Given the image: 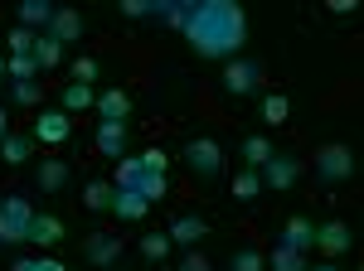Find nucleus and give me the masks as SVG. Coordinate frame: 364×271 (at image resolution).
<instances>
[{
	"label": "nucleus",
	"instance_id": "obj_1",
	"mask_svg": "<svg viewBox=\"0 0 364 271\" xmlns=\"http://www.w3.org/2000/svg\"><path fill=\"white\" fill-rule=\"evenodd\" d=\"M185 39L199 58H228L243 54L248 44V15L238 0H190V15H185Z\"/></svg>",
	"mask_w": 364,
	"mask_h": 271
},
{
	"label": "nucleus",
	"instance_id": "obj_2",
	"mask_svg": "<svg viewBox=\"0 0 364 271\" xmlns=\"http://www.w3.org/2000/svg\"><path fill=\"white\" fill-rule=\"evenodd\" d=\"M34 204L25 194H0V247H15V243H29V223H34Z\"/></svg>",
	"mask_w": 364,
	"mask_h": 271
},
{
	"label": "nucleus",
	"instance_id": "obj_3",
	"mask_svg": "<svg viewBox=\"0 0 364 271\" xmlns=\"http://www.w3.org/2000/svg\"><path fill=\"white\" fill-rule=\"evenodd\" d=\"M311 165H316V175L326 179V184H345V179H355V150L350 145H340V140H331V145H321L316 155H311Z\"/></svg>",
	"mask_w": 364,
	"mask_h": 271
},
{
	"label": "nucleus",
	"instance_id": "obj_4",
	"mask_svg": "<svg viewBox=\"0 0 364 271\" xmlns=\"http://www.w3.org/2000/svg\"><path fill=\"white\" fill-rule=\"evenodd\" d=\"M185 165L195 170L199 179H214V175L224 170V145H219L214 136H195V140L185 145Z\"/></svg>",
	"mask_w": 364,
	"mask_h": 271
},
{
	"label": "nucleus",
	"instance_id": "obj_5",
	"mask_svg": "<svg viewBox=\"0 0 364 271\" xmlns=\"http://www.w3.org/2000/svg\"><path fill=\"white\" fill-rule=\"evenodd\" d=\"M224 87L233 92V97H252L257 87H262V63L257 58H228L224 63Z\"/></svg>",
	"mask_w": 364,
	"mask_h": 271
},
{
	"label": "nucleus",
	"instance_id": "obj_6",
	"mask_svg": "<svg viewBox=\"0 0 364 271\" xmlns=\"http://www.w3.org/2000/svg\"><path fill=\"white\" fill-rule=\"evenodd\" d=\"M34 145H63L73 136V116L63 107H39V121H34Z\"/></svg>",
	"mask_w": 364,
	"mask_h": 271
},
{
	"label": "nucleus",
	"instance_id": "obj_7",
	"mask_svg": "<svg viewBox=\"0 0 364 271\" xmlns=\"http://www.w3.org/2000/svg\"><path fill=\"white\" fill-rule=\"evenodd\" d=\"M257 179H262V189H291L301 179V160L287 155V150H272V160L257 170Z\"/></svg>",
	"mask_w": 364,
	"mask_h": 271
},
{
	"label": "nucleus",
	"instance_id": "obj_8",
	"mask_svg": "<svg viewBox=\"0 0 364 271\" xmlns=\"http://www.w3.org/2000/svg\"><path fill=\"white\" fill-rule=\"evenodd\" d=\"M83 29H87V20L78 15V10H73V5H58L44 34H54L58 44H78V39H83Z\"/></svg>",
	"mask_w": 364,
	"mask_h": 271
},
{
	"label": "nucleus",
	"instance_id": "obj_9",
	"mask_svg": "<svg viewBox=\"0 0 364 271\" xmlns=\"http://www.w3.org/2000/svg\"><path fill=\"white\" fill-rule=\"evenodd\" d=\"M166 233H170V243H180V247H199L204 238H209V223H204L199 214H175Z\"/></svg>",
	"mask_w": 364,
	"mask_h": 271
},
{
	"label": "nucleus",
	"instance_id": "obj_10",
	"mask_svg": "<svg viewBox=\"0 0 364 271\" xmlns=\"http://www.w3.org/2000/svg\"><path fill=\"white\" fill-rule=\"evenodd\" d=\"M54 0H20V10H15V25L29 29V34H44L49 29V20H54Z\"/></svg>",
	"mask_w": 364,
	"mask_h": 271
},
{
	"label": "nucleus",
	"instance_id": "obj_11",
	"mask_svg": "<svg viewBox=\"0 0 364 271\" xmlns=\"http://www.w3.org/2000/svg\"><path fill=\"white\" fill-rule=\"evenodd\" d=\"M350 243H355V238H350V223H340V218H331V223L316 228V247H321L326 257H345Z\"/></svg>",
	"mask_w": 364,
	"mask_h": 271
},
{
	"label": "nucleus",
	"instance_id": "obj_12",
	"mask_svg": "<svg viewBox=\"0 0 364 271\" xmlns=\"http://www.w3.org/2000/svg\"><path fill=\"white\" fill-rule=\"evenodd\" d=\"M87 262L92 267H117L122 262V238L117 233H87Z\"/></svg>",
	"mask_w": 364,
	"mask_h": 271
},
{
	"label": "nucleus",
	"instance_id": "obj_13",
	"mask_svg": "<svg viewBox=\"0 0 364 271\" xmlns=\"http://www.w3.org/2000/svg\"><path fill=\"white\" fill-rule=\"evenodd\" d=\"M92 145H97V155L122 160V155H127V121H102L97 136H92Z\"/></svg>",
	"mask_w": 364,
	"mask_h": 271
},
{
	"label": "nucleus",
	"instance_id": "obj_14",
	"mask_svg": "<svg viewBox=\"0 0 364 271\" xmlns=\"http://www.w3.org/2000/svg\"><path fill=\"white\" fill-rule=\"evenodd\" d=\"M282 247H291V252H301V257H306L311 247H316V223H311L306 214L287 218V228H282Z\"/></svg>",
	"mask_w": 364,
	"mask_h": 271
},
{
	"label": "nucleus",
	"instance_id": "obj_15",
	"mask_svg": "<svg viewBox=\"0 0 364 271\" xmlns=\"http://www.w3.org/2000/svg\"><path fill=\"white\" fill-rule=\"evenodd\" d=\"M97 116L102 121H127L132 116V92H122V87H107V92H97Z\"/></svg>",
	"mask_w": 364,
	"mask_h": 271
},
{
	"label": "nucleus",
	"instance_id": "obj_16",
	"mask_svg": "<svg viewBox=\"0 0 364 271\" xmlns=\"http://www.w3.org/2000/svg\"><path fill=\"white\" fill-rule=\"evenodd\" d=\"M29 243H34V247H58V243H63V218L34 214V223H29Z\"/></svg>",
	"mask_w": 364,
	"mask_h": 271
},
{
	"label": "nucleus",
	"instance_id": "obj_17",
	"mask_svg": "<svg viewBox=\"0 0 364 271\" xmlns=\"http://www.w3.org/2000/svg\"><path fill=\"white\" fill-rule=\"evenodd\" d=\"M34 184H39V194H58L68 184V160H39L34 165Z\"/></svg>",
	"mask_w": 364,
	"mask_h": 271
},
{
	"label": "nucleus",
	"instance_id": "obj_18",
	"mask_svg": "<svg viewBox=\"0 0 364 271\" xmlns=\"http://www.w3.org/2000/svg\"><path fill=\"white\" fill-rule=\"evenodd\" d=\"M112 214L122 218V223H141V218L151 214V204L141 199L136 189H117V199H112Z\"/></svg>",
	"mask_w": 364,
	"mask_h": 271
},
{
	"label": "nucleus",
	"instance_id": "obj_19",
	"mask_svg": "<svg viewBox=\"0 0 364 271\" xmlns=\"http://www.w3.org/2000/svg\"><path fill=\"white\" fill-rule=\"evenodd\" d=\"M34 63H39V73H49V68H58V58H63V44H58L54 34H34Z\"/></svg>",
	"mask_w": 364,
	"mask_h": 271
},
{
	"label": "nucleus",
	"instance_id": "obj_20",
	"mask_svg": "<svg viewBox=\"0 0 364 271\" xmlns=\"http://www.w3.org/2000/svg\"><path fill=\"white\" fill-rule=\"evenodd\" d=\"M0 160H5V165L34 160V136H5V140H0Z\"/></svg>",
	"mask_w": 364,
	"mask_h": 271
},
{
	"label": "nucleus",
	"instance_id": "obj_21",
	"mask_svg": "<svg viewBox=\"0 0 364 271\" xmlns=\"http://www.w3.org/2000/svg\"><path fill=\"white\" fill-rule=\"evenodd\" d=\"M238 155L248 160V170H262V165L272 160V140H267V136H248V140L238 145Z\"/></svg>",
	"mask_w": 364,
	"mask_h": 271
},
{
	"label": "nucleus",
	"instance_id": "obj_22",
	"mask_svg": "<svg viewBox=\"0 0 364 271\" xmlns=\"http://www.w3.org/2000/svg\"><path fill=\"white\" fill-rule=\"evenodd\" d=\"M141 175H146L141 155H122V160H117V179H112V189H136Z\"/></svg>",
	"mask_w": 364,
	"mask_h": 271
},
{
	"label": "nucleus",
	"instance_id": "obj_23",
	"mask_svg": "<svg viewBox=\"0 0 364 271\" xmlns=\"http://www.w3.org/2000/svg\"><path fill=\"white\" fill-rule=\"evenodd\" d=\"M112 199H117L112 179H92V184L83 189V204L92 209V214H102V209H112Z\"/></svg>",
	"mask_w": 364,
	"mask_h": 271
},
{
	"label": "nucleus",
	"instance_id": "obj_24",
	"mask_svg": "<svg viewBox=\"0 0 364 271\" xmlns=\"http://www.w3.org/2000/svg\"><path fill=\"white\" fill-rule=\"evenodd\" d=\"M92 102H97V92L83 87V82H68V87H63V111H68V116H73V111H87Z\"/></svg>",
	"mask_w": 364,
	"mask_h": 271
},
{
	"label": "nucleus",
	"instance_id": "obj_25",
	"mask_svg": "<svg viewBox=\"0 0 364 271\" xmlns=\"http://www.w3.org/2000/svg\"><path fill=\"white\" fill-rule=\"evenodd\" d=\"M257 194H262V179H257V170H238V175H233V199H238V204H252Z\"/></svg>",
	"mask_w": 364,
	"mask_h": 271
},
{
	"label": "nucleus",
	"instance_id": "obj_26",
	"mask_svg": "<svg viewBox=\"0 0 364 271\" xmlns=\"http://www.w3.org/2000/svg\"><path fill=\"white\" fill-rule=\"evenodd\" d=\"M122 15L127 20H156V15H166V0H122Z\"/></svg>",
	"mask_w": 364,
	"mask_h": 271
},
{
	"label": "nucleus",
	"instance_id": "obj_27",
	"mask_svg": "<svg viewBox=\"0 0 364 271\" xmlns=\"http://www.w3.org/2000/svg\"><path fill=\"white\" fill-rule=\"evenodd\" d=\"M287 116H291V102H287V92H267V97H262V121L282 126Z\"/></svg>",
	"mask_w": 364,
	"mask_h": 271
},
{
	"label": "nucleus",
	"instance_id": "obj_28",
	"mask_svg": "<svg viewBox=\"0 0 364 271\" xmlns=\"http://www.w3.org/2000/svg\"><path fill=\"white\" fill-rule=\"evenodd\" d=\"M166 189H170V179H166V175H151V170L141 175V184H136V194L146 199V204H161V199H166Z\"/></svg>",
	"mask_w": 364,
	"mask_h": 271
},
{
	"label": "nucleus",
	"instance_id": "obj_29",
	"mask_svg": "<svg viewBox=\"0 0 364 271\" xmlns=\"http://www.w3.org/2000/svg\"><path fill=\"white\" fill-rule=\"evenodd\" d=\"M25 54H34V34L15 25L10 34H5V58H25Z\"/></svg>",
	"mask_w": 364,
	"mask_h": 271
},
{
	"label": "nucleus",
	"instance_id": "obj_30",
	"mask_svg": "<svg viewBox=\"0 0 364 271\" xmlns=\"http://www.w3.org/2000/svg\"><path fill=\"white\" fill-rule=\"evenodd\" d=\"M170 233H146V238H141V257H146V262H166V252H170Z\"/></svg>",
	"mask_w": 364,
	"mask_h": 271
},
{
	"label": "nucleus",
	"instance_id": "obj_31",
	"mask_svg": "<svg viewBox=\"0 0 364 271\" xmlns=\"http://www.w3.org/2000/svg\"><path fill=\"white\" fill-rule=\"evenodd\" d=\"M228 271H267V257H262L257 247H238L233 262H228Z\"/></svg>",
	"mask_w": 364,
	"mask_h": 271
},
{
	"label": "nucleus",
	"instance_id": "obj_32",
	"mask_svg": "<svg viewBox=\"0 0 364 271\" xmlns=\"http://www.w3.org/2000/svg\"><path fill=\"white\" fill-rule=\"evenodd\" d=\"M267 262H272V271H306V257H301V252H291V247H272V257H267Z\"/></svg>",
	"mask_w": 364,
	"mask_h": 271
},
{
	"label": "nucleus",
	"instance_id": "obj_33",
	"mask_svg": "<svg viewBox=\"0 0 364 271\" xmlns=\"http://www.w3.org/2000/svg\"><path fill=\"white\" fill-rule=\"evenodd\" d=\"M10 102L15 107H39L44 92H39V82H10Z\"/></svg>",
	"mask_w": 364,
	"mask_h": 271
},
{
	"label": "nucleus",
	"instance_id": "obj_34",
	"mask_svg": "<svg viewBox=\"0 0 364 271\" xmlns=\"http://www.w3.org/2000/svg\"><path fill=\"white\" fill-rule=\"evenodd\" d=\"M10 78L15 82H39V63H34V58H10Z\"/></svg>",
	"mask_w": 364,
	"mask_h": 271
},
{
	"label": "nucleus",
	"instance_id": "obj_35",
	"mask_svg": "<svg viewBox=\"0 0 364 271\" xmlns=\"http://www.w3.org/2000/svg\"><path fill=\"white\" fill-rule=\"evenodd\" d=\"M73 82L92 87V82H97V58H87V54H78V58H73Z\"/></svg>",
	"mask_w": 364,
	"mask_h": 271
},
{
	"label": "nucleus",
	"instance_id": "obj_36",
	"mask_svg": "<svg viewBox=\"0 0 364 271\" xmlns=\"http://www.w3.org/2000/svg\"><path fill=\"white\" fill-rule=\"evenodd\" d=\"M141 165L151 170V175H166V165H170V155L161 150V145H151V150H141Z\"/></svg>",
	"mask_w": 364,
	"mask_h": 271
},
{
	"label": "nucleus",
	"instance_id": "obj_37",
	"mask_svg": "<svg viewBox=\"0 0 364 271\" xmlns=\"http://www.w3.org/2000/svg\"><path fill=\"white\" fill-rule=\"evenodd\" d=\"M180 271H214V267H209V257H204V252H195V247H190V257L180 262Z\"/></svg>",
	"mask_w": 364,
	"mask_h": 271
},
{
	"label": "nucleus",
	"instance_id": "obj_38",
	"mask_svg": "<svg viewBox=\"0 0 364 271\" xmlns=\"http://www.w3.org/2000/svg\"><path fill=\"white\" fill-rule=\"evenodd\" d=\"M331 5V15H355L360 10V0H326Z\"/></svg>",
	"mask_w": 364,
	"mask_h": 271
},
{
	"label": "nucleus",
	"instance_id": "obj_39",
	"mask_svg": "<svg viewBox=\"0 0 364 271\" xmlns=\"http://www.w3.org/2000/svg\"><path fill=\"white\" fill-rule=\"evenodd\" d=\"M10 271H39V257H20V262H10Z\"/></svg>",
	"mask_w": 364,
	"mask_h": 271
},
{
	"label": "nucleus",
	"instance_id": "obj_40",
	"mask_svg": "<svg viewBox=\"0 0 364 271\" xmlns=\"http://www.w3.org/2000/svg\"><path fill=\"white\" fill-rule=\"evenodd\" d=\"M5 78H10V58L0 54V82H5Z\"/></svg>",
	"mask_w": 364,
	"mask_h": 271
},
{
	"label": "nucleus",
	"instance_id": "obj_41",
	"mask_svg": "<svg viewBox=\"0 0 364 271\" xmlns=\"http://www.w3.org/2000/svg\"><path fill=\"white\" fill-rule=\"evenodd\" d=\"M10 136V121H5V107H0V140Z\"/></svg>",
	"mask_w": 364,
	"mask_h": 271
},
{
	"label": "nucleus",
	"instance_id": "obj_42",
	"mask_svg": "<svg viewBox=\"0 0 364 271\" xmlns=\"http://www.w3.org/2000/svg\"><path fill=\"white\" fill-rule=\"evenodd\" d=\"M311 271H340V267H336V262H321V267H311Z\"/></svg>",
	"mask_w": 364,
	"mask_h": 271
}]
</instances>
